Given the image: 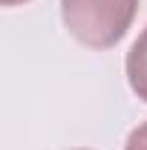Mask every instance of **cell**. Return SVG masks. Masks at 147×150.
I'll list each match as a JSON object with an SVG mask.
<instances>
[{
  "mask_svg": "<svg viewBox=\"0 0 147 150\" xmlns=\"http://www.w3.org/2000/svg\"><path fill=\"white\" fill-rule=\"evenodd\" d=\"M139 0H61L66 32L92 49H110L127 35Z\"/></svg>",
  "mask_w": 147,
  "mask_h": 150,
  "instance_id": "6da1fadb",
  "label": "cell"
},
{
  "mask_svg": "<svg viewBox=\"0 0 147 150\" xmlns=\"http://www.w3.org/2000/svg\"><path fill=\"white\" fill-rule=\"evenodd\" d=\"M124 69H127L130 90L147 104V26H144V32L136 38V43L130 46Z\"/></svg>",
  "mask_w": 147,
  "mask_h": 150,
  "instance_id": "7a4b0ae2",
  "label": "cell"
},
{
  "mask_svg": "<svg viewBox=\"0 0 147 150\" xmlns=\"http://www.w3.org/2000/svg\"><path fill=\"white\" fill-rule=\"evenodd\" d=\"M124 150H147V121H144V124H139V127L127 136Z\"/></svg>",
  "mask_w": 147,
  "mask_h": 150,
  "instance_id": "3957f363",
  "label": "cell"
},
{
  "mask_svg": "<svg viewBox=\"0 0 147 150\" xmlns=\"http://www.w3.org/2000/svg\"><path fill=\"white\" fill-rule=\"evenodd\" d=\"M3 6H18V3H26V0H0Z\"/></svg>",
  "mask_w": 147,
  "mask_h": 150,
  "instance_id": "277c9868",
  "label": "cell"
},
{
  "mask_svg": "<svg viewBox=\"0 0 147 150\" xmlns=\"http://www.w3.org/2000/svg\"><path fill=\"white\" fill-rule=\"evenodd\" d=\"M72 150H90V147H72Z\"/></svg>",
  "mask_w": 147,
  "mask_h": 150,
  "instance_id": "5b68a950",
  "label": "cell"
}]
</instances>
